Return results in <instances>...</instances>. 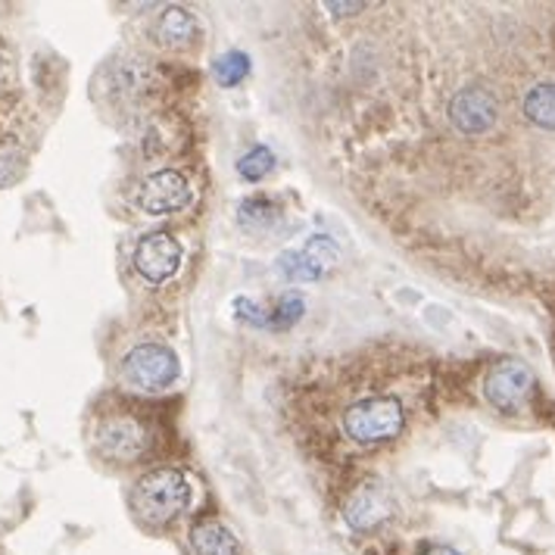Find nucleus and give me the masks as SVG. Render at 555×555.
I'll return each instance as SVG.
<instances>
[{"instance_id":"1","label":"nucleus","mask_w":555,"mask_h":555,"mask_svg":"<svg viewBox=\"0 0 555 555\" xmlns=\"http://www.w3.org/2000/svg\"><path fill=\"white\" fill-rule=\"evenodd\" d=\"M131 505L141 521L156 525V528L169 525L191 505V483L178 468H156L134 483Z\"/></svg>"},{"instance_id":"2","label":"nucleus","mask_w":555,"mask_h":555,"mask_svg":"<svg viewBox=\"0 0 555 555\" xmlns=\"http://www.w3.org/2000/svg\"><path fill=\"white\" fill-rule=\"evenodd\" d=\"M340 425H344V434L359 447H378L403 434L405 409L397 397L375 393V397H362L347 405Z\"/></svg>"},{"instance_id":"3","label":"nucleus","mask_w":555,"mask_h":555,"mask_svg":"<svg viewBox=\"0 0 555 555\" xmlns=\"http://www.w3.org/2000/svg\"><path fill=\"white\" fill-rule=\"evenodd\" d=\"M181 375L178 356L166 344H141L122 362V380L141 393H163Z\"/></svg>"},{"instance_id":"4","label":"nucleus","mask_w":555,"mask_h":555,"mask_svg":"<svg viewBox=\"0 0 555 555\" xmlns=\"http://www.w3.org/2000/svg\"><path fill=\"white\" fill-rule=\"evenodd\" d=\"M533 393V372L518 359H505L490 369V375L483 378V397L496 412L515 415L528 405Z\"/></svg>"},{"instance_id":"5","label":"nucleus","mask_w":555,"mask_h":555,"mask_svg":"<svg viewBox=\"0 0 555 555\" xmlns=\"http://www.w3.org/2000/svg\"><path fill=\"white\" fill-rule=\"evenodd\" d=\"M134 203L147 216H172L191 203V184L176 169H163V172H153L138 184Z\"/></svg>"},{"instance_id":"6","label":"nucleus","mask_w":555,"mask_h":555,"mask_svg":"<svg viewBox=\"0 0 555 555\" xmlns=\"http://www.w3.org/2000/svg\"><path fill=\"white\" fill-rule=\"evenodd\" d=\"M447 113H450V122H453L459 134L478 138V134H487L490 128L496 126L500 103L487 88H462V91L453 94Z\"/></svg>"},{"instance_id":"7","label":"nucleus","mask_w":555,"mask_h":555,"mask_svg":"<svg viewBox=\"0 0 555 555\" xmlns=\"http://www.w3.org/2000/svg\"><path fill=\"white\" fill-rule=\"evenodd\" d=\"M181 266V244L169 231H151L134 247V269L151 284H163L176 275Z\"/></svg>"},{"instance_id":"8","label":"nucleus","mask_w":555,"mask_h":555,"mask_svg":"<svg viewBox=\"0 0 555 555\" xmlns=\"http://www.w3.org/2000/svg\"><path fill=\"white\" fill-rule=\"evenodd\" d=\"M337 259V244L328 241L325 234H315L306 241L304 250H291L281 256V272L291 281H315L331 269V262Z\"/></svg>"},{"instance_id":"9","label":"nucleus","mask_w":555,"mask_h":555,"mask_svg":"<svg viewBox=\"0 0 555 555\" xmlns=\"http://www.w3.org/2000/svg\"><path fill=\"white\" fill-rule=\"evenodd\" d=\"M98 447L113 462H131L147 450V434L134 418L116 415V418H106L98 430Z\"/></svg>"},{"instance_id":"10","label":"nucleus","mask_w":555,"mask_h":555,"mask_svg":"<svg viewBox=\"0 0 555 555\" xmlns=\"http://www.w3.org/2000/svg\"><path fill=\"white\" fill-rule=\"evenodd\" d=\"M344 518H347L350 528L365 533V530H375L390 518V503H387V496L380 493L375 483H365V487H359L350 496Z\"/></svg>"},{"instance_id":"11","label":"nucleus","mask_w":555,"mask_h":555,"mask_svg":"<svg viewBox=\"0 0 555 555\" xmlns=\"http://www.w3.org/2000/svg\"><path fill=\"white\" fill-rule=\"evenodd\" d=\"M191 546L197 555H237L241 546H237V537L234 530L216 521V518H206V521H197L191 528Z\"/></svg>"},{"instance_id":"12","label":"nucleus","mask_w":555,"mask_h":555,"mask_svg":"<svg viewBox=\"0 0 555 555\" xmlns=\"http://www.w3.org/2000/svg\"><path fill=\"white\" fill-rule=\"evenodd\" d=\"M156 35H159V41H163V44H169V48H181V44H188V41L197 35V20H194L184 7H169V10L159 16Z\"/></svg>"},{"instance_id":"13","label":"nucleus","mask_w":555,"mask_h":555,"mask_svg":"<svg viewBox=\"0 0 555 555\" xmlns=\"http://www.w3.org/2000/svg\"><path fill=\"white\" fill-rule=\"evenodd\" d=\"M525 116L543 131H555V81L533 85L525 98Z\"/></svg>"},{"instance_id":"14","label":"nucleus","mask_w":555,"mask_h":555,"mask_svg":"<svg viewBox=\"0 0 555 555\" xmlns=\"http://www.w3.org/2000/svg\"><path fill=\"white\" fill-rule=\"evenodd\" d=\"M250 73V60H247V53L241 51H231L225 56H219L216 60V66H212V76L216 81L222 85V88H234V85H241L244 78Z\"/></svg>"},{"instance_id":"15","label":"nucleus","mask_w":555,"mask_h":555,"mask_svg":"<svg viewBox=\"0 0 555 555\" xmlns=\"http://www.w3.org/2000/svg\"><path fill=\"white\" fill-rule=\"evenodd\" d=\"M26 172V151L16 141L0 138V184H13Z\"/></svg>"},{"instance_id":"16","label":"nucleus","mask_w":555,"mask_h":555,"mask_svg":"<svg viewBox=\"0 0 555 555\" xmlns=\"http://www.w3.org/2000/svg\"><path fill=\"white\" fill-rule=\"evenodd\" d=\"M272 166H275V156H272L269 147H253L250 153L241 156L237 172H241L244 181H262V178L272 172Z\"/></svg>"},{"instance_id":"17","label":"nucleus","mask_w":555,"mask_h":555,"mask_svg":"<svg viewBox=\"0 0 555 555\" xmlns=\"http://www.w3.org/2000/svg\"><path fill=\"white\" fill-rule=\"evenodd\" d=\"M300 315H304V300H300L297 294H287V297L275 306V312L269 315V328H291Z\"/></svg>"},{"instance_id":"18","label":"nucleus","mask_w":555,"mask_h":555,"mask_svg":"<svg viewBox=\"0 0 555 555\" xmlns=\"http://www.w3.org/2000/svg\"><path fill=\"white\" fill-rule=\"evenodd\" d=\"M275 206L269 201H262V197H256V201H247L241 206V222L250 228H259L262 222H272L275 219Z\"/></svg>"},{"instance_id":"19","label":"nucleus","mask_w":555,"mask_h":555,"mask_svg":"<svg viewBox=\"0 0 555 555\" xmlns=\"http://www.w3.org/2000/svg\"><path fill=\"white\" fill-rule=\"evenodd\" d=\"M425 555H462L459 550H453V546H434V550H428Z\"/></svg>"}]
</instances>
